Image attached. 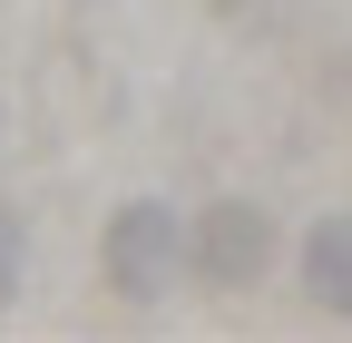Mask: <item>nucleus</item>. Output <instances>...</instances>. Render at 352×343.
Returning a JSON list of instances; mask_svg holds the SVG:
<instances>
[{
  "instance_id": "nucleus-1",
  "label": "nucleus",
  "mask_w": 352,
  "mask_h": 343,
  "mask_svg": "<svg viewBox=\"0 0 352 343\" xmlns=\"http://www.w3.org/2000/svg\"><path fill=\"white\" fill-rule=\"evenodd\" d=\"M186 236H196V216H176L166 196H127L108 216V236H98L108 294L118 304H166V284L186 275Z\"/></svg>"
},
{
  "instance_id": "nucleus-2",
  "label": "nucleus",
  "mask_w": 352,
  "mask_h": 343,
  "mask_svg": "<svg viewBox=\"0 0 352 343\" xmlns=\"http://www.w3.org/2000/svg\"><path fill=\"white\" fill-rule=\"evenodd\" d=\"M264 265H274V216L254 196H215L186 236V275L215 294H245V284H264Z\"/></svg>"
},
{
  "instance_id": "nucleus-3",
  "label": "nucleus",
  "mask_w": 352,
  "mask_h": 343,
  "mask_svg": "<svg viewBox=\"0 0 352 343\" xmlns=\"http://www.w3.org/2000/svg\"><path fill=\"white\" fill-rule=\"evenodd\" d=\"M294 275H303V294H314L323 314H342V324H352V206H333V216L303 226Z\"/></svg>"
},
{
  "instance_id": "nucleus-4",
  "label": "nucleus",
  "mask_w": 352,
  "mask_h": 343,
  "mask_svg": "<svg viewBox=\"0 0 352 343\" xmlns=\"http://www.w3.org/2000/svg\"><path fill=\"white\" fill-rule=\"evenodd\" d=\"M20 275H30V226L0 206V314H10V294H20Z\"/></svg>"
},
{
  "instance_id": "nucleus-5",
  "label": "nucleus",
  "mask_w": 352,
  "mask_h": 343,
  "mask_svg": "<svg viewBox=\"0 0 352 343\" xmlns=\"http://www.w3.org/2000/svg\"><path fill=\"white\" fill-rule=\"evenodd\" d=\"M0 127H10V118H0Z\"/></svg>"
}]
</instances>
